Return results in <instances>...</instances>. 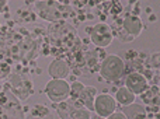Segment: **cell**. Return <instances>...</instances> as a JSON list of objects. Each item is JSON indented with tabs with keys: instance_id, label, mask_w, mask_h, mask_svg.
Returning <instances> with one entry per match:
<instances>
[{
	"instance_id": "cell-1",
	"label": "cell",
	"mask_w": 160,
	"mask_h": 119,
	"mask_svg": "<svg viewBox=\"0 0 160 119\" xmlns=\"http://www.w3.org/2000/svg\"><path fill=\"white\" fill-rule=\"evenodd\" d=\"M125 73V62L118 55H107L100 64V76L105 81H117Z\"/></svg>"
},
{
	"instance_id": "cell-5",
	"label": "cell",
	"mask_w": 160,
	"mask_h": 119,
	"mask_svg": "<svg viewBox=\"0 0 160 119\" xmlns=\"http://www.w3.org/2000/svg\"><path fill=\"white\" fill-rule=\"evenodd\" d=\"M0 108L4 119H22V109L20 100L11 94L10 90L3 93L0 97Z\"/></svg>"
},
{
	"instance_id": "cell-2",
	"label": "cell",
	"mask_w": 160,
	"mask_h": 119,
	"mask_svg": "<svg viewBox=\"0 0 160 119\" xmlns=\"http://www.w3.org/2000/svg\"><path fill=\"white\" fill-rule=\"evenodd\" d=\"M8 90L20 101L27 100L31 94H34L32 81L27 76L20 74V73H13L8 76Z\"/></svg>"
},
{
	"instance_id": "cell-16",
	"label": "cell",
	"mask_w": 160,
	"mask_h": 119,
	"mask_svg": "<svg viewBox=\"0 0 160 119\" xmlns=\"http://www.w3.org/2000/svg\"><path fill=\"white\" fill-rule=\"evenodd\" d=\"M70 119H91V114L87 108H84L83 105H79L72 111Z\"/></svg>"
},
{
	"instance_id": "cell-18",
	"label": "cell",
	"mask_w": 160,
	"mask_h": 119,
	"mask_svg": "<svg viewBox=\"0 0 160 119\" xmlns=\"http://www.w3.org/2000/svg\"><path fill=\"white\" fill-rule=\"evenodd\" d=\"M159 59H160V53L159 52L153 53V55L150 56V66H152L153 69H156V70H159V66H160Z\"/></svg>"
},
{
	"instance_id": "cell-12",
	"label": "cell",
	"mask_w": 160,
	"mask_h": 119,
	"mask_svg": "<svg viewBox=\"0 0 160 119\" xmlns=\"http://www.w3.org/2000/svg\"><path fill=\"white\" fill-rule=\"evenodd\" d=\"M122 114L127 119H148V112L143 105L141 104H129V105L122 107Z\"/></svg>"
},
{
	"instance_id": "cell-7",
	"label": "cell",
	"mask_w": 160,
	"mask_h": 119,
	"mask_svg": "<svg viewBox=\"0 0 160 119\" xmlns=\"http://www.w3.org/2000/svg\"><path fill=\"white\" fill-rule=\"evenodd\" d=\"M35 10L38 13V16L41 18L47 20V21H59L61 18L65 17L63 8L61 4L55 2H51V0H44V2H37L35 4Z\"/></svg>"
},
{
	"instance_id": "cell-11",
	"label": "cell",
	"mask_w": 160,
	"mask_h": 119,
	"mask_svg": "<svg viewBox=\"0 0 160 119\" xmlns=\"http://www.w3.org/2000/svg\"><path fill=\"white\" fill-rule=\"evenodd\" d=\"M97 94H98V91H97L96 87L93 86H84V88H83L82 94L79 95V102L82 104L84 108H87L88 111H93V107H94V100H96Z\"/></svg>"
},
{
	"instance_id": "cell-19",
	"label": "cell",
	"mask_w": 160,
	"mask_h": 119,
	"mask_svg": "<svg viewBox=\"0 0 160 119\" xmlns=\"http://www.w3.org/2000/svg\"><path fill=\"white\" fill-rule=\"evenodd\" d=\"M10 76V67L4 63H0V79Z\"/></svg>"
},
{
	"instance_id": "cell-10",
	"label": "cell",
	"mask_w": 160,
	"mask_h": 119,
	"mask_svg": "<svg viewBox=\"0 0 160 119\" xmlns=\"http://www.w3.org/2000/svg\"><path fill=\"white\" fill-rule=\"evenodd\" d=\"M72 69H70V64L68 63L65 59H55L49 63L48 66V73L52 79H65L70 74Z\"/></svg>"
},
{
	"instance_id": "cell-8",
	"label": "cell",
	"mask_w": 160,
	"mask_h": 119,
	"mask_svg": "<svg viewBox=\"0 0 160 119\" xmlns=\"http://www.w3.org/2000/svg\"><path fill=\"white\" fill-rule=\"evenodd\" d=\"M93 111L101 118L110 117L112 112L117 111L115 98L110 94H97L96 100H94Z\"/></svg>"
},
{
	"instance_id": "cell-3",
	"label": "cell",
	"mask_w": 160,
	"mask_h": 119,
	"mask_svg": "<svg viewBox=\"0 0 160 119\" xmlns=\"http://www.w3.org/2000/svg\"><path fill=\"white\" fill-rule=\"evenodd\" d=\"M44 91L52 102L58 104L70 98V84L65 79H51Z\"/></svg>"
},
{
	"instance_id": "cell-4",
	"label": "cell",
	"mask_w": 160,
	"mask_h": 119,
	"mask_svg": "<svg viewBox=\"0 0 160 119\" xmlns=\"http://www.w3.org/2000/svg\"><path fill=\"white\" fill-rule=\"evenodd\" d=\"M142 30H143V22L138 16H127L118 32V39L121 42H131L141 35Z\"/></svg>"
},
{
	"instance_id": "cell-6",
	"label": "cell",
	"mask_w": 160,
	"mask_h": 119,
	"mask_svg": "<svg viewBox=\"0 0 160 119\" xmlns=\"http://www.w3.org/2000/svg\"><path fill=\"white\" fill-rule=\"evenodd\" d=\"M88 34H90L91 42L98 48L110 46L114 39L112 30H111V27L108 24H105V22H98V24H96L94 27H91Z\"/></svg>"
},
{
	"instance_id": "cell-15",
	"label": "cell",
	"mask_w": 160,
	"mask_h": 119,
	"mask_svg": "<svg viewBox=\"0 0 160 119\" xmlns=\"http://www.w3.org/2000/svg\"><path fill=\"white\" fill-rule=\"evenodd\" d=\"M135 97H136V95L133 94V93H131L127 87H121V88L117 90L115 97H114V98H115L117 104L125 107V105H129V104L135 102Z\"/></svg>"
},
{
	"instance_id": "cell-14",
	"label": "cell",
	"mask_w": 160,
	"mask_h": 119,
	"mask_svg": "<svg viewBox=\"0 0 160 119\" xmlns=\"http://www.w3.org/2000/svg\"><path fill=\"white\" fill-rule=\"evenodd\" d=\"M159 86H152V87H148V90H145L143 93L141 94V98L146 105H150V107H158L159 105Z\"/></svg>"
},
{
	"instance_id": "cell-17",
	"label": "cell",
	"mask_w": 160,
	"mask_h": 119,
	"mask_svg": "<svg viewBox=\"0 0 160 119\" xmlns=\"http://www.w3.org/2000/svg\"><path fill=\"white\" fill-rule=\"evenodd\" d=\"M83 88H84V84L80 83V81L72 83L70 84V98H73V100H79V95L82 94Z\"/></svg>"
},
{
	"instance_id": "cell-9",
	"label": "cell",
	"mask_w": 160,
	"mask_h": 119,
	"mask_svg": "<svg viewBox=\"0 0 160 119\" xmlns=\"http://www.w3.org/2000/svg\"><path fill=\"white\" fill-rule=\"evenodd\" d=\"M125 87L135 95H141L149 87V81L142 73L132 72L125 77Z\"/></svg>"
},
{
	"instance_id": "cell-20",
	"label": "cell",
	"mask_w": 160,
	"mask_h": 119,
	"mask_svg": "<svg viewBox=\"0 0 160 119\" xmlns=\"http://www.w3.org/2000/svg\"><path fill=\"white\" fill-rule=\"evenodd\" d=\"M105 119H127V118H125V115L122 114L121 111H115V112H112L110 117H107Z\"/></svg>"
},
{
	"instance_id": "cell-21",
	"label": "cell",
	"mask_w": 160,
	"mask_h": 119,
	"mask_svg": "<svg viewBox=\"0 0 160 119\" xmlns=\"http://www.w3.org/2000/svg\"><path fill=\"white\" fill-rule=\"evenodd\" d=\"M6 6H7V0H0V11L6 8Z\"/></svg>"
},
{
	"instance_id": "cell-13",
	"label": "cell",
	"mask_w": 160,
	"mask_h": 119,
	"mask_svg": "<svg viewBox=\"0 0 160 119\" xmlns=\"http://www.w3.org/2000/svg\"><path fill=\"white\" fill-rule=\"evenodd\" d=\"M79 105H82V104H80L78 100L68 98V100L62 101V102H58V105H56V112H58L61 119H70L72 111Z\"/></svg>"
}]
</instances>
